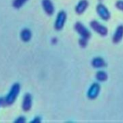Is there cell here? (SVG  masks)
<instances>
[{"label": "cell", "instance_id": "1", "mask_svg": "<svg viewBox=\"0 0 123 123\" xmlns=\"http://www.w3.org/2000/svg\"><path fill=\"white\" fill-rule=\"evenodd\" d=\"M20 92V85L18 83H15L11 87L9 93L5 96L3 101H1V104L3 106H10L13 104L17 99Z\"/></svg>", "mask_w": 123, "mask_h": 123}, {"label": "cell", "instance_id": "2", "mask_svg": "<svg viewBox=\"0 0 123 123\" xmlns=\"http://www.w3.org/2000/svg\"><path fill=\"white\" fill-rule=\"evenodd\" d=\"M67 19V14L66 12L63 10L60 11L56 17L55 24H54V28L56 30H61L63 29V28L65 25V23L66 22Z\"/></svg>", "mask_w": 123, "mask_h": 123}, {"label": "cell", "instance_id": "3", "mask_svg": "<svg viewBox=\"0 0 123 123\" xmlns=\"http://www.w3.org/2000/svg\"><path fill=\"white\" fill-rule=\"evenodd\" d=\"M90 27L94 31L102 36H106L108 34V29L107 27L99 23L97 20H92L90 22Z\"/></svg>", "mask_w": 123, "mask_h": 123}, {"label": "cell", "instance_id": "4", "mask_svg": "<svg viewBox=\"0 0 123 123\" xmlns=\"http://www.w3.org/2000/svg\"><path fill=\"white\" fill-rule=\"evenodd\" d=\"M74 29L81 36V38H86V39H89L92 34L90 31L80 22H77L74 25Z\"/></svg>", "mask_w": 123, "mask_h": 123}, {"label": "cell", "instance_id": "5", "mask_svg": "<svg viewBox=\"0 0 123 123\" xmlns=\"http://www.w3.org/2000/svg\"><path fill=\"white\" fill-rule=\"evenodd\" d=\"M96 10H97V12L98 15L99 16V17L101 19H102L103 20L107 21L110 19V17H111L110 12L109 11L107 7L106 6H105L103 4H99L97 6Z\"/></svg>", "mask_w": 123, "mask_h": 123}, {"label": "cell", "instance_id": "6", "mask_svg": "<svg viewBox=\"0 0 123 123\" xmlns=\"http://www.w3.org/2000/svg\"><path fill=\"white\" fill-rule=\"evenodd\" d=\"M100 90H101V87L98 83H93L88 90L87 92L88 98L91 100H94L97 99L100 93Z\"/></svg>", "mask_w": 123, "mask_h": 123}, {"label": "cell", "instance_id": "7", "mask_svg": "<svg viewBox=\"0 0 123 123\" xmlns=\"http://www.w3.org/2000/svg\"><path fill=\"white\" fill-rule=\"evenodd\" d=\"M42 7L48 15H53L55 12V7L51 0H42Z\"/></svg>", "mask_w": 123, "mask_h": 123}, {"label": "cell", "instance_id": "8", "mask_svg": "<svg viewBox=\"0 0 123 123\" xmlns=\"http://www.w3.org/2000/svg\"><path fill=\"white\" fill-rule=\"evenodd\" d=\"M32 106V97L30 94H26L22 100V108L23 111L28 112L31 109Z\"/></svg>", "mask_w": 123, "mask_h": 123}, {"label": "cell", "instance_id": "9", "mask_svg": "<svg viewBox=\"0 0 123 123\" xmlns=\"http://www.w3.org/2000/svg\"><path fill=\"white\" fill-rule=\"evenodd\" d=\"M89 7V2L87 0H80L75 7V12L77 14H83Z\"/></svg>", "mask_w": 123, "mask_h": 123}, {"label": "cell", "instance_id": "10", "mask_svg": "<svg viewBox=\"0 0 123 123\" xmlns=\"http://www.w3.org/2000/svg\"><path fill=\"white\" fill-rule=\"evenodd\" d=\"M123 38V25H120L117 28L114 36L112 37V41L114 43H120Z\"/></svg>", "mask_w": 123, "mask_h": 123}, {"label": "cell", "instance_id": "11", "mask_svg": "<svg viewBox=\"0 0 123 123\" xmlns=\"http://www.w3.org/2000/svg\"><path fill=\"white\" fill-rule=\"evenodd\" d=\"M92 65L94 68H103L106 66V62L105 59L102 57H95L92 62Z\"/></svg>", "mask_w": 123, "mask_h": 123}, {"label": "cell", "instance_id": "12", "mask_svg": "<svg viewBox=\"0 0 123 123\" xmlns=\"http://www.w3.org/2000/svg\"><path fill=\"white\" fill-rule=\"evenodd\" d=\"M20 38L22 41L28 42L32 38V32L28 28H24L20 33Z\"/></svg>", "mask_w": 123, "mask_h": 123}, {"label": "cell", "instance_id": "13", "mask_svg": "<svg viewBox=\"0 0 123 123\" xmlns=\"http://www.w3.org/2000/svg\"><path fill=\"white\" fill-rule=\"evenodd\" d=\"M96 78L99 82H105L108 78V75L105 71H98L96 74Z\"/></svg>", "mask_w": 123, "mask_h": 123}, {"label": "cell", "instance_id": "14", "mask_svg": "<svg viewBox=\"0 0 123 123\" xmlns=\"http://www.w3.org/2000/svg\"><path fill=\"white\" fill-rule=\"evenodd\" d=\"M28 0H13L12 1V6L15 9H19L21 8Z\"/></svg>", "mask_w": 123, "mask_h": 123}, {"label": "cell", "instance_id": "15", "mask_svg": "<svg viewBox=\"0 0 123 123\" xmlns=\"http://www.w3.org/2000/svg\"><path fill=\"white\" fill-rule=\"evenodd\" d=\"M88 39H86V38H81L79 40V43L81 47L82 48H85L86 46H87V43H88Z\"/></svg>", "mask_w": 123, "mask_h": 123}, {"label": "cell", "instance_id": "16", "mask_svg": "<svg viewBox=\"0 0 123 123\" xmlns=\"http://www.w3.org/2000/svg\"><path fill=\"white\" fill-rule=\"evenodd\" d=\"M115 7L117 8V9L123 12V0H118L115 3Z\"/></svg>", "mask_w": 123, "mask_h": 123}, {"label": "cell", "instance_id": "17", "mask_svg": "<svg viewBox=\"0 0 123 123\" xmlns=\"http://www.w3.org/2000/svg\"><path fill=\"white\" fill-rule=\"evenodd\" d=\"M25 122H26V119H25V117H23V116L19 117L17 118L16 120L14 121V123H25Z\"/></svg>", "mask_w": 123, "mask_h": 123}, {"label": "cell", "instance_id": "18", "mask_svg": "<svg viewBox=\"0 0 123 123\" xmlns=\"http://www.w3.org/2000/svg\"><path fill=\"white\" fill-rule=\"evenodd\" d=\"M40 122H41V120H40V118L39 117H35V118L33 119V120L31 121V123H40Z\"/></svg>", "mask_w": 123, "mask_h": 123}, {"label": "cell", "instance_id": "19", "mask_svg": "<svg viewBox=\"0 0 123 123\" xmlns=\"http://www.w3.org/2000/svg\"><path fill=\"white\" fill-rule=\"evenodd\" d=\"M1 104V99H0V105Z\"/></svg>", "mask_w": 123, "mask_h": 123}]
</instances>
